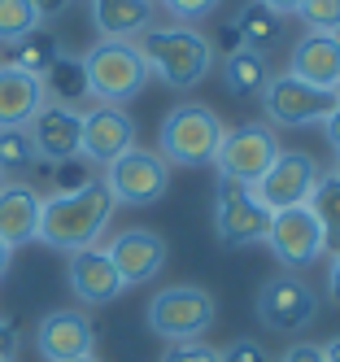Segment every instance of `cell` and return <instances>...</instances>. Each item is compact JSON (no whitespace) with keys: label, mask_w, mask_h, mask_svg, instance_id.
<instances>
[{"label":"cell","mask_w":340,"mask_h":362,"mask_svg":"<svg viewBox=\"0 0 340 362\" xmlns=\"http://www.w3.org/2000/svg\"><path fill=\"white\" fill-rule=\"evenodd\" d=\"M114 210L118 205L100 179H88L74 192H52L40 210V236L35 240H44L48 249H61V253L92 249L100 240V231L110 227Z\"/></svg>","instance_id":"1"},{"label":"cell","mask_w":340,"mask_h":362,"mask_svg":"<svg viewBox=\"0 0 340 362\" xmlns=\"http://www.w3.org/2000/svg\"><path fill=\"white\" fill-rule=\"evenodd\" d=\"M136 44L148 74H157L175 92H192L214 70V40L197 27H148Z\"/></svg>","instance_id":"2"},{"label":"cell","mask_w":340,"mask_h":362,"mask_svg":"<svg viewBox=\"0 0 340 362\" xmlns=\"http://www.w3.org/2000/svg\"><path fill=\"white\" fill-rule=\"evenodd\" d=\"M78 62H83L88 96H96V105H127L153 79L136 40H96Z\"/></svg>","instance_id":"3"},{"label":"cell","mask_w":340,"mask_h":362,"mask_svg":"<svg viewBox=\"0 0 340 362\" xmlns=\"http://www.w3.org/2000/svg\"><path fill=\"white\" fill-rule=\"evenodd\" d=\"M223 136H227V127L209 105L179 100L157 127V153H162L166 166H209Z\"/></svg>","instance_id":"4"},{"label":"cell","mask_w":340,"mask_h":362,"mask_svg":"<svg viewBox=\"0 0 340 362\" xmlns=\"http://www.w3.org/2000/svg\"><path fill=\"white\" fill-rule=\"evenodd\" d=\"M214 319H218V301L209 288H201V284H170V288H162L144 310L148 332L166 345L201 341V336L214 327Z\"/></svg>","instance_id":"5"},{"label":"cell","mask_w":340,"mask_h":362,"mask_svg":"<svg viewBox=\"0 0 340 362\" xmlns=\"http://www.w3.org/2000/svg\"><path fill=\"white\" fill-rule=\"evenodd\" d=\"M319 293L310 288V279L297 275V271H279L271 275L266 284L257 288V319L266 332L275 336H297L305 327H314V319H319Z\"/></svg>","instance_id":"6"},{"label":"cell","mask_w":340,"mask_h":362,"mask_svg":"<svg viewBox=\"0 0 340 362\" xmlns=\"http://www.w3.org/2000/svg\"><path fill=\"white\" fill-rule=\"evenodd\" d=\"M340 88H314L297 74H271L262 88V114L271 127H323V118L336 110Z\"/></svg>","instance_id":"7"},{"label":"cell","mask_w":340,"mask_h":362,"mask_svg":"<svg viewBox=\"0 0 340 362\" xmlns=\"http://www.w3.org/2000/svg\"><path fill=\"white\" fill-rule=\"evenodd\" d=\"M279 158V136L275 127L266 122H245V127H231L223 136L218 153H214V166L223 184H240V188H253L262 175L271 170V162Z\"/></svg>","instance_id":"8"},{"label":"cell","mask_w":340,"mask_h":362,"mask_svg":"<svg viewBox=\"0 0 340 362\" xmlns=\"http://www.w3.org/2000/svg\"><path fill=\"white\" fill-rule=\"evenodd\" d=\"M105 188H110L114 205H153L162 201L170 188V166L162 162L157 148H127L122 158H114L105 166Z\"/></svg>","instance_id":"9"},{"label":"cell","mask_w":340,"mask_h":362,"mask_svg":"<svg viewBox=\"0 0 340 362\" xmlns=\"http://www.w3.org/2000/svg\"><path fill=\"white\" fill-rule=\"evenodd\" d=\"M323 179V166L310 158V153L301 148H279V158L271 162V170L257 179V184L249 188L266 210H293V205H310L314 188H319Z\"/></svg>","instance_id":"10"},{"label":"cell","mask_w":340,"mask_h":362,"mask_svg":"<svg viewBox=\"0 0 340 362\" xmlns=\"http://www.w3.org/2000/svg\"><path fill=\"white\" fill-rule=\"evenodd\" d=\"M266 245L275 253V262L297 271L319 262L327 253V236H323V223L310 205H293V210H275L271 214V227H266Z\"/></svg>","instance_id":"11"},{"label":"cell","mask_w":340,"mask_h":362,"mask_svg":"<svg viewBox=\"0 0 340 362\" xmlns=\"http://www.w3.org/2000/svg\"><path fill=\"white\" fill-rule=\"evenodd\" d=\"M266 227H271V210H266V205H262L249 188L223 184V179H218V197H214V240L223 249L266 245Z\"/></svg>","instance_id":"12"},{"label":"cell","mask_w":340,"mask_h":362,"mask_svg":"<svg viewBox=\"0 0 340 362\" xmlns=\"http://www.w3.org/2000/svg\"><path fill=\"white\" fill-rule=\"evenodd\" d=\"M105 253H110V262L122 275L127 288H140V284H153L166 271L170 245H166V236H157L153 227H127L105 245Z\"/></svg>","instance_id":"13"},{"label":"cell","mask_w":340,"mask_h":362,"mask_svg":"<svg viewBox=\"0 0 340 362\" xmlns=\"http://www.w3.org/2000/svg\"><path fill=\"white\" fill-rule=\"evenodd\" d=\"M35 144V162L44 166H61V162H78V136H83V114L74 105H57L44 100V110L26 122Z\"/></svg>","instance_id":"14"},{"label":"cell","mask_w":340,"mask_h":362,"mask_svg":"<svg viewBox=\"0 0 340 362\" xmlns=\"http://www.w3.org/2000/svg\"><path fill=\"white\" fill-rule=\"evenodd\" d=\"M127 148H136V118L122 105H92L83 114V136H78V158L110 166Z\"/></svg>","instance_id":"15"},{"label":"cell","mask_w":340,"mask_h":362,"mask_svg":"<svg viewBox=\"0 0 340 362\" xmlns=\"http://www.w3.org/2000/svg\"><path fill=\"white\" fill-rule=\"evenodd\" d=\"M35 349L44 362H74L96 349V327L83 310H48L35 327Z\"/></svg>","instance_id":"16"},{"label":"cell","mask_w":340,"mask_h":362,"mask_svg":"<svg viewBox=\"0 0 340 362\" xmlns=\"http://www.w3.org/2000/svg\"><path fill=\"white\" fill-rule=\"evenodd\" d=\"M66 279H70V293H74V301H83V305H110V301H118L122 297V275L114 271V262H110V253L105 249H78V253H70V267H66Z\"/></svg>","instance_id":"17"},{"label":"cell","mask_w":340,"mask_h":362,"mask_svg":"<svg viewBox=\"0 0 340 362\" xmlns=\"http://www.w3.org/2000/svg\"><path fill=\"white\" fill-rule=\"evenodd\" d=\"M288 74H297L314 88H340V35L305 31L288 53Z\"/></svg>","instance_id":"18"},{"label":"cell","mask_w":340,"mask_h":362,"mask_svg":"<svg viewBox=\"0 0 340 362\" xmlns=\"http://www.w3.org/2000/svg\"><path fill=\"white\" fill-rule=\"evenodd\" d=\"M40 210L44 197L31 184H0V240L9 249H22L40 236Z\"/></svg>","instance_id":"19"},{"label":"cell","mask_w":340,"mask_h":362,"mask_svg":"<svg viewBox=\"0 0 340 362\" xmlns=\"http://www.w3.org/2000/svg\"><path fill=\"white\" fill-rule=\"evenodd\" d=\"M44 79L26 74L18 66H0V127H26L44 110Z\"/></svg>","instance_id":"20"},{"label":"cell","mask_w":340,"mask_h":362,"mask_svg":"<svg viewBox=\"0 0 340 362\" xmlns=\"http://www.w3.org/2000/svg\"><path fill=\"white\" fill-rule=\"evenodd\" d=\"M153 0H92V22L100 40H140L153 27Z\"/></svg>","instance_id":"21"},{"label":"cell","mask_w":340,"mask_h":362,"mask_svg":"<svg viewBox=\"0 0 340 362\" xmlns=\"http://www.w3.org/2000/svg\"><path fill=\"white\" fill-rule=\"evenodd\" d=\"M235 35H240L245 48H253L257 57H271L288 35V18L275 13L271 5H262V0H249V5L235 13Z\"/></svg>","instance_id":"22"},{"label":"cell","mask_w":340,"mask_h":362,"mask_svg":"<svg viewBox=\"0 0 340 362\" xmlns=\"http://www.w3.org/2000/svg\"><path fill=\"white\" fill-rule=\"evenodd\" d=\"M271 70H266V57H257L253 48H235L227 53V66H223V83L231 96H262Z\"/></svg>","instance_id":"23"},{"label":"cell","mask_w":340,"mask_h":362,"mask_svg":"<svg viewBox=\"0 0 340 362\" xmlns=\"http://www.w3.org/2000/svg\"><path fill=\"white\" fill-rule=\"evenodd\" d=\"M57 57H61L57 35L40 27V31H31L26 40H18V44H13V62H9V66H18V70H26V74H35V79H44Z\"/></svg>","instance_id":"24"},{"label":"cell","mask_w":340,"mask_h":362,"mask_svg":"<svg viewBox=\"0 0 340 362\" xmlns=\"http://www.w3.org/2000/svg\"><path fill=\"white\" fill-rule=\"evenodd\" d=\"M44 92L57 96V105H74L78 96H88V79H83V62L78 57H57L52 70L44 74Z\"/></svg>","instance_id":"25"},{"label":"cell","mask_w":340,"mask_h":362,"mask_svg":"<svg viewBox=\"0 0 340 362\" xmlns=\"http://www.w3.org/2000/svg\"><path fill=\"white\" fill-rule=\"evenodd\" d=\"M310 210L323 223L327 249H340V179H332V175L319 179V188H314V197H310Z\"/></svg>","instance_id":"26"},{"label":"cell","mask_w":340,"mask_h":362,"mask_svg":"<svg viewBox=\"0 0 340 362\" xmlns=\"http://www.w3.org/2000/svg\"><path fill=\"white\" fill-rule=\"evenodd\" d=\"M44 27V18L31 9V0H0V44H18L26 40L31 31Z\"/></svg>","instance_id":"27"},{"label":"cell","mask_w":340,"mask_h":362,"mask_svg":"<svg viewBox=\"0 0 340 362\" xmlns=\"http://www.w3.org/2000/svg\"><path fill=\"white\" fill-rule=\"evenodd\" d=\"M35 166V144L26 127H0V170H26Z\"/></svg>","instance_id":"28"},{"label":"cell","mask_w":340,"mask_h":362,"mask_svg":"<svg viewBox=\"0 0 340 362\" xmlns=\"http://www.w3.org/2000/svg\"><path fill=\"white\" fill-rule=\"evenodd\" d=\"M293 18H301L305 31L340 35V0H301V9H297Z\"/></svg>","instance_id":"29"},{"label":"cell","mask_w":340,"mask_h":362,"mask_svg":"<svg viewBox=\"0 0 340 362\" xmlns=\"http://www.w3.org/2000/svg\"><path fill=\"white\" fill-rule=\"evenodd\" d=\"M157 5H162L179 27H192V22H201V18H209L214 13L223 0H157Z\"/></svg>","instance_id":"30"},{"label":"cell","mask_w":340,"mask_h":362,"mask_svg":"<svg viewBox=\"0 0 340 362\" xmlns=\"http://www.w3.org/2000/svg\"><path fill=\"white\" fill-rule=\"evenodd\" d=\"M162 362H223V349H214L209 341H175L166 345Z\"/></svg>","instance_id":"31"},{"label":"cell","mask_w":340,"mask_h":362,"mask_svg":"<svg viewBox=\"0 0 340 362\" xmlns=\"http://www.w3.org/2000/svg\"><path fill=\"white\" fill-rule=\"evenodd\" d=\"M223 362H271V358H266V349H262V341H235L223 354Z\"/></svg>","instance_id":"32"},{"label":"cell","mask_w":340,"mask_h":362,"mask_svg":"<svg viewBox=\"0 0 340 362\" xmlns=\"http://www.w3.org/2000/svg\"><path fill=\"white\" fill-rule=\"evenodd\" d=\"M279 362H327V358H323V345L297 341V345H288V349L279 354Z\"/></svg>","instance_id":"33"},{"label":"cell","mask_w":340,"mask_h":362,"mask_svg":"<svg viewBox=\"0 0 340 362\" xmlns=\"http://www.w3.org/2000/svg\"><path fill=\"white\" fill-rule=\"evenodd\" d=\"M13 354H18V327L0 319V362H13Z\"/></svg>","instance_id":"34"},{"label":"cell","mask_w":340,"mask_h":362,"mask_svg":"<svg viewBox=\"0 0 340 362\" xmlns=\"http://www.w3.org/2000/svg\"><path fill=\"white\" fill-rule=\"evenodd\" d=\"M327 297L332 305H340V249L332 253V267H327Z\"/></svg>","instance_id":"35"},{"label":"cell","mask_w":340,"mask_h":362,"mask_svg":"<svg viewBox=\"0 0 340 362\" xmlns=\"http://www.w3.org/2000/svg\"><path fill=\"white\" fill-rule=\"evenodd\" d=\"M31 9L48 22V18H57V13H66L70 9V0H31Z\"/></svg>","instance_id":"36"},{"label":"cell","mask_w":340,"mask_h":362,"mask_svg":"<svg viewBox=\"0 0 340 362\" xmlns=\"http://www.w3.org/2000/svg\"><path fill=\"white\" fill-rule=\"evenodd\" d=\"M323 136H327V144H332V148L340 144V100H336V110L323 118Z\"/></svg>","instance_id":"37"},{"label":"cell","mask_w":340,"mask_h":362,"mask_svg":"<svg viewBox=\"0 0 340 362\" xmlns=\"http://www.w3.org/2000/svg\"><path fill=\"white\" fill-rule=\"evenodd\" d=\"M262 5H271L275 13H283V18H293V13L301 9V0H262Z\"/></svg>","instance_id":"38"},{"label":"cell","mask_w":340,"mask_h":362,"mask_svg":"<svg viewBox=\"0 0 340 362\" xmlns=\"http://www.w3.org/2000/svg\"><path fill=\"white\" fill-rule=\"evenodd\" d=\"M9 262H13V249H9L5 240H0V279H5V275H9Z\"/></svg>","instance_id":"39"},{"label":"cell","mask_w":340,"mask_h":362,"mask_svg":"<svg viewBox=\"0 0 340 362\" xmlns=\"http://www.w3.org/2000/svg\"><path fill=\"white\" fill-rule=\"evenodd\" d=\"M323 358H327V362H340V336H332V341L323 345Z\"/></svg>","instance_id":"40"},{"label":"cell","mask_w":340,"mask_h":362,"mask_svg":"<svg viewBox=\"0 0 340 362\" xmlns=\"http://www.w3.org/2000/svg\"><path fill=\"white\" fill-rule=\"evenodd\" d=\"M332 179H340V144L332 148Z\"/></svg>","instance_id":"41"},{"label":"cell","mask_w":340,"mask_h":362,"mask_svg":"<svg viewBox=\"0 0 340 362\" xmlns=\"http://www.w3.org/2000/svg\"><path fill=\"white\" fill-rule=\"evenodd\" d=\"M74 362H100V358H96V354H88V358H74Z\"/></svg>","instance_id":"42"},{"label":"cell","mask_w":340,"mask_h":362,"mask_svg":"<svg viewBox=\"0 0 340 362\" xmlns=\"http://www.w3.org/2000/svg\"><path fill=\"white\" fill-rule=\"evenodd\" d=\"M0 184H5V170H0Z\"/></svg>","instance_id":"43"}]
</instances>
